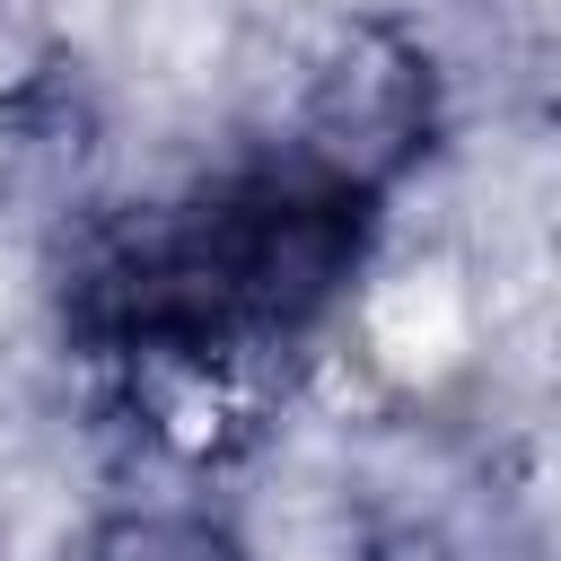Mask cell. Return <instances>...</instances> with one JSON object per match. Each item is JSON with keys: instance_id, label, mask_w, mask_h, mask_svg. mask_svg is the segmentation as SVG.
<instances>
[{"instance_id": "cell-1", "label": "cell", "mask_w": 561, "mask_h": 561, "mask_svg": "<svg viewBox=\"0 0 561 561\" xmlns=\"http://www.w3.org/2000/svg\"><path fill=\"white\" fill-rule=\"evenodd\" d=\"M377 184L316 149H263L184 193L96 219L61 263L79 351L149 377H237L324 324L368 254Z\"/></svg>"}, {"instance_id": "cell-2", "label": "cell", "mask_w": 561, "mask_h": 561, "mask_svg": "<svg viewBox=\"0 0 561 561\" xmlns=\"http://www.w3.org/2000/svg\"><path fill=\"white\" fill-rule=\"evenodd\" d=\"M61 561H245V543L210 508H114L88 535H70Z\"/></svg>"}]
</instances>
